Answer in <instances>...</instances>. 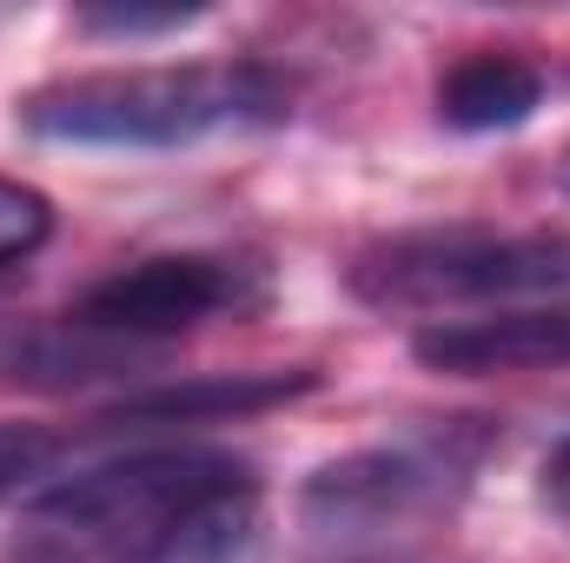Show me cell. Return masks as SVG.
I'll return each instance as SVG.
<instances>
[{
	"instance_id": "obj_8",
	"label": "cell",
	"mask_w": 570,
	"mask_h": 563,
	"mask_svg": "<svg viewBox=\"0 0 570 563\" xmlns=\"http://www.w3.org/2000/svg\"><path fill=\"white\" fill-rule=\"evenodd\" d=\"M298 385L312 378H233V385H173V392H146L134 398L120 418H159V424H186V418H206V412H253V405H279L292 398Z\"/></svg>"
},
{
	"instance_id": "obj_2",
	"label": "cell",
	"mask_w": 570,
	"mask_h": 563,
	"mask_svg": "<svg viewBox=\"0 0 570 563\" xmlns=\"http://www.w3.org/2000/svg\"><path fill=\"white\" fill-rule=\"evenodd\" d=\"M285 93L266 67H127V73H80L60 87H40L20 120L40 140L67 146H193L219 127H259L279 120Z\"/></svg>"
},
{
	"instance_id": "obj_12",
	"label": "cell",
	"mask_w": 570,
	"mask_h": 563,
	"mask_svg": "<svg viewBox=\"0 0 570 563\" xmlns=\"http://www.w3.org/2000/svg\"><path fill=\"white\" fill-rule=\"evenodd\" d=\"M47 457V444H33V437H20V431H7L0 437V484H13V477H27L33 464Z\"/></svg>"
},
{
	"instance_id": "obj_3",
	"label": "cell",
	"mask_w": 570,
	"mask_h": 563,
	"mask_svg": "<svg viewBox=\"0 0 570 563\" xmlns=\"http://www.w3.org/2000/svg\"><path fill=\"white\" fill-rule=\"evenodd\" d=\"M570 285V233H405L358 253L352 292L372 312H464V305H524Z\"/></svg>"
},
{
	"instance_id": "obj_5",
	"label": "cell",
	"mask_w": 570,
	"mask_h": 563,
	"mask_svg": "<svg viewBox=\"0 0 570 563\" xmlns=\"http://www.w3.org/2000/svg\"><path fill=\"white\" fill-rule=\"evenodd\" d=\"M478 444L484 437L431 431V437H399V444L338 457L305 484V524L318 537H372L419 511H438L458 497L464 471L478 464Z\"/></svg>"
},
{
	"instance_id": "obj_11",
	"label": "cell",
	"mask_w": 570,
	"mask_h": 563,
	"mask_svg": "<svg viewBox=\"0 0 570 563\" xmlns=\"http://www.w3.org/2000/svg\"><path fill=\"white\" fill-rule=\"evenodd\" d=\"M544 504H551V517L564 524V537H570V437L551 451V464H544Z\"/></svg>"
},
{
	"instance_id": "obj_6",
	"label": "cell",
	"mask_w": 570,
	"mask_h": 563,
	"mask_svg": "<svg viewBox=\"0 0 570 563\" xmlns=\"http://www.w3.org/2000/svg\"><path fill=\"white\" fill-rule=\"evenodd\" d=\"M419 365L444 378H498V372H570V305H498L478 318H438L412 338Z\"/></svg>"
},
{
	"instance_id": "obj_9",
	"label": "cell",
	"mask_w": 570,
	"mask_h": 563,
	"mask_svg": "<svg viewBox=\"0 0 570 563\" xmlns=\"http://www.w3.org/2000/svg\"><path fill=\"white\" fill-rule=\"evenodd\" d=\"M47 233H53L47 192H33V186H20V179H0V273L20 266V259H33V253L47 246Z\"/></svg>"
},
{
	"instance_id": "obj_4",
	"label": "cell",
	"mask_w": 570,
	"mask_h": 563,
	"mask_svg": "<svg viewBox=\"0 0 570 563\" xmlns=\"http://www.w3.org/2000/svg\"><path fill=\"white\" fill-rule=\"evenodd\" d=\"M266 305V273L233 253H159L134 259L94 285L67 318L114 338V345H146V338H179L206 318H246Z\"/></svg>"
},
{
	"instance_id": "obj_1",
	"label": "cell",
	"mask_w": 570,
	"mask_h": 563,
	"mask_svg": "<svg viewBox=\"0 0 570 563\" xmlns=\"http://www.w3.org/2000/svg\"><path fill=\"white\" fill-rule=\"evenodd\" d=\"M253 531V464L199 444L94 464L27 511V544L40 563H239Z\"/></svg>"
},
{
	"instance_id": "obj_13",
	"label": "cell",
	"mask_w": 570,
	"mask_h": 563,
	"mask_svg": "<svg viewBox=\"0 0 570 563\" xmlns=\"http://www.w3.org/2000/svg\"><path fill=\"white\" fill-rule=\"evenodd\" d=\"M564 186H570V152H564Z\"/></svg>"
},
{
	"instance_id": "obj_10",
	"label": "cell",
	"mask_w": 570,
	"mask_h": 563,
	"mask_svg": "<svg viewBox=\"0 0 570 563\" xmlns=\"http://www.w3.org/2000/svg\"><path fill=\"white\" fill-rule=\"evenodd\" d=\"M193 13H179V7H159V13H134V7H114V13H87V27H100V33H159V27H186Z\"/></svg>"
},
{
	"instance_id": "obj_7",
	"label": "cell",
	"mask_w": 570,
	"mask_h": 563,
	"mask_svg": "<svg viewBox=\"0 0 570 563\" xmlns=\"http://www.w3.org/2000/svg\"><path fill=\"white\" fill-rule=\"evenodd\" d=\"M544 100V73L518 53H464L444 80H438V113L458 134H498L531 120V107Z\"/></svg>"
}]
</instances>
